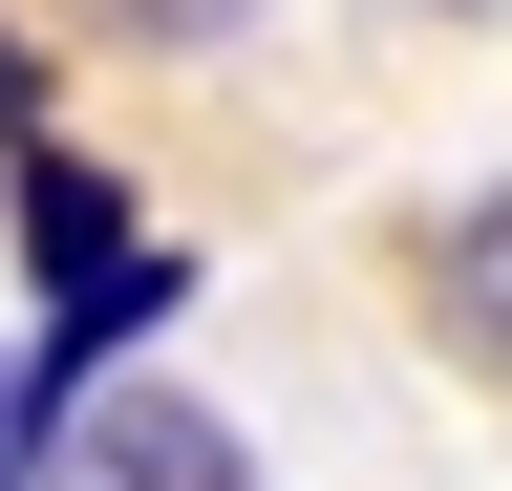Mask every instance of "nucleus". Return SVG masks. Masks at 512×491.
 <instances>
[{
  "label": "nucleus",
  "instance_id": "nucleus-3",
  "mask_svg": "<svg viewBox=\"0 0 512 491\" xmlns=\"http://www.w3.org/2000/svg\"><path fill=\"white\" fill-rule=\"evenodd\" d=\"M22 257H43V299H86V278L128 257V193H107L86 150H22Z\"/></svg>",
  "mask_w": 512,
  "mask_h": 491
},
{
  "label": "nucleus",
  "instance_id": "nucleus-6",
  "mask_svg": "<svg viewBox=\"0 0 512 491\" xmlns=\"http://www.w3.org/2000/svg\"><path fill=\"white\" fill-rule=\"evenodd\" d=\"M22 107H43V65H22V43H0V129H22Z\"/></svg>",
  "mask_w": 512,
  "mask_h": 491
},
{
  "label": "nucleus",
  "instance_id": "nucleus-2",
  "mask_svg": "<svg viewBox=\"0 0 512 491\" xmlns=\"http://www.w3.org/2000/svg\"><path fill=\"white\" fill-rule=\"evenodd\" d=\"M427 321L470 342V363H512V171H491V193H448V214H427Z\"/></svg>",
  "mask_w": 512,
  "mask_h": 491
},
{
  "label": "nucleus",
  "instance_id": "nucleus-1",
  "mask_svg": "<svg viewBox=\"0 0 512 491\" xmlns=\"http://www.w3.org/2000/svg\"><path fill=\"white\" fill-rule=\"evenodd\" d=\"M43 491H256V449L192 385H86V406L43 427Z\"/></svg>",
  "mask_w": 512,
  "mask_h": 491
},
{
  "label": "nucleus",
  "instance_id": "nucleus-4",
  "mask_svg": "<svg viewBox=\"0 0 512 491\" xmlns=\"http://www.w3.org/2000/svg\"><path fill=\"white\" fill-rule=\"evenodd\" d=\"M43 427H64V406L22 385V342H0V491H43Z\"/></svg>",
  "mask_w": 512,
  "mask_h": 491
},
{
  "label": "nucleus",
  "instance_id": "nucleus-5",
  "mask_svg": "<svg viewBox=\"0 0 512 491\" xmlns=\"http://www.w3.org/2000/svg\"><path fill=\"white\" fill-rule=\"evenodd\" d=\"M107 22H150V43H214V22H235V0H107Z\"/></svg>",
  "mask_w": 512,
  "mask_h": 491
}]
</instances>
